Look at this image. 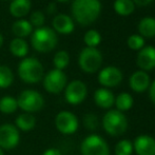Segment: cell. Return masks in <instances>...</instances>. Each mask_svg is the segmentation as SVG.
<instances>
[{"instance_id": "9a60e30c", "label": "cell", "mask_w": 155, "mask_h": 155, "mask_svg": "<svg viewBox=\"0 0 155 155\" xmlns=\"http://www.w3.org/2000/svg\"><path fill=\"white\" fill-rule=\"evenodd\" d=\"M130 88L136 93H143L148 90L151 84L150 82V76L145 71H136L133 73L129 80Z\"/></svg>"}, {"instance_id": "f35d334b", "label": "cell", "mask_w": 155, "mask_h": 155, "mask_svg": "<svg viewBox=\"0 0 155 155\" xmlns=\"http://www.w3.org/2000/svg\"><path fill=\"white\" fill-rule=\"evenodd\" d=\"M57 1H59V2H67V1H69V0H57Z\"/></svg>"}, {"instance_id": "f546056e", "label": "cell", "mask_w": 155, "mask_h": 155, "mask_svg": "<svg viewBox=\"0 0 155 155\" xmlns=\"http://www.w3.org/2000/svg\"><path fill=\"white\" fill-rule=\"evenodd\" d=\"M145 45V40L140 35H131L128 38V47L131 50L139 51Z\"/></svg>"}, {"instance_id": "8d00e7d4", "label": "cell", "mask_w": 155, "mask_h": 155, "mask_svg": "<svg viewBox=\"0 0 155 155\" xmlns=\"http://www.w3.org/2000/svg\"><path fill=\"white\" fill-rule=\"evenodd\" d=\"M2 43H3V36L0 34V47L2 45Z\"/></svg>"}, {"instance_id": "6da1fadb", "label": "cell", "mask_w": 155, "mask_h": 155, "mask_svg": "<svg viewBox=\"0 0 155 155\" xmlns=\"http://www.w3.org/2000/svg\"><path fill=\"white\" fill-rule=\"evenodd\" d=\"M101 12L99 0H74L72 3V14L80 25L93 23Z\"/></svg>"}, {"instance_id": "7c38bea8", "label": "cell", "mask_w": 155, "mask_h": 155, "mask_svg": "<svg viewBox=\"0 0 155 155\" xmlns=\"http://www.w3.org/2000/svg\"><path fill=\"white\" fill-rule=\"evenodd\" d=\"M123 80V73L116 67H107L98 74V81L106 88H113L118 86Z\"/></svg>"}, {"instance_id": "484cf974", "label": "cell", "mask_w": 155, "mask_h": 155, "mask_svg": "<svg viewBox=\"0 0 155 155\" xmlns=\"http://www.w3.org/2000/svg\"><path fill=\"white\" fill-rule=\"evenodd\" d=\"M115 106H116L117 110L124 112V111H128L132 108L133 106V98L129 93H120L116 98H115Z\"/></svg>"}, {"instance_id": "4dcf8cb0", "label": "cell", "mask_w": 155, "mask_h": 155, "mask_svg": "<svg viewBox=\"0 0 155 155\" xmlns=\"http://www.w3.org/2000/svg\"><path fill=\"white\" fill-rule=\"evenodd\" d=\"M82 123H84V126L86 127L88 130L94 131L98 128V118L96 115L92 114V113H88L84 116V119H82Z\"/></svg>"}, {"instance_id": "8992f818", "label": "cell", "mask_w": 155, "mask_h": 155, "mask_svg": "<svg viewBox=\"0 0 155 155\" xmlns=\"http://www.w3.org/2000/svg\"><path fill=\"white\" fill-rule=\"evenodd\" d=\"M102 63V55L96 48H84L79 54L78 64L86 73H95Z\"/></svg>"}, {"instance_id": "d4e9b609", "label": "cell", "mask_w": 155, "mask_h": 155, "mask_svg": "<svg viewBox=\"0 0 155 155\" xmlns=\"http://www.w3.org/2000/svg\"><path fill=\"white\" fill-rule=\"evenodd\" d=\"M14 81V74L8 65L0 64V89H8Z\"/></svg>"}, {"instance_id": "d6a6232c", "label": "cell", "mask_w": 155, "mask_h": 155, "mask_svg": "<svg viewBox=\"0 0 155 155\" xmlns=\"http://www.w3.org/2000/svg\"><path fill=\"white\" fill-rule=\"evenodd\" d=\"M42 155H62L60 150L56 149V148H50V149H47L45 152L42 153Z\"/></svg>"}, {"instance_id": "3957f363", "label": "cell", "mask_w": 155, "mask_h": 155, "mask_svg": "<svg viewBox=\"0 0 155 155\" xmlns=\"http://www.w3.org/2000/svg\"><path fill=\"white\" fill-rule=\"evenodd\" d=\"M32 47L39 53H48L55 49L57 45V35L54 30L41 27L35 30L31 38Z\"/></svg>"}, {"instance_id": "5b68a950", "label": "cell", "mask_w": 155, "mask_h": 155, "mask_svg": "<svg viewBox=\"0 0 155 155\" xmlns=\"http://www.w3.org/2000/svg\"><path fill=\"white\" fill-rule=\"evenodd\" d=\"M18 109L22 110L25 113H36L42 110L45 107V98L38 91L35 90H25L19 94L17 98Z\"/></svg>"}, {"instance_id": "836d02e7", "label": "cell", "mask_w": 155, "mask_h": 155, "mask_svg": "<svg viewBox=\"0 0 155 155\" xmlns=\"http://www.w3.org/2000/svg\"><path fill=\"white\" fill-rule=\"evenodd\" d=\"M149 96H150V99L152 100V102L155 104V80L149 87Z\"/></svg>"}, {"instance_id": "4316f807", "label": "cell", "mask_w": 155, "mask_h": 155, "mask_svg": "<svg viewBox=\"0 0 155 155\" xmlns=\"http://www.w3.org/2000/svg\"><path fill=\"white\" fill-rule=\"evenodd\" d=\"M53 63H54V65H55V69L62 71V70L65 69L70 63L69 53L65 51H58L53 58Z\"/></svg>"}, {"instance_id": "52a82bcc", "label": "cell", "mask_w": 155, "mask_h": 155, "mask_svg": "<svg viewBox=\"0 0 155 155\" xmlns=\"http://www.w3.org/2000/svg\"><path fill=\"white\" fill-rule=\"evenodd\" d=\"M80 151L82 155H110V149L107 141L96 134L89 135L82 140Z\"/></svg>"}, {"instance_id": "4fadbf2b", "label": "cell", "mask_w": 155, "mask_h": 155, "mask_svg": "<svg viewBox=\"0 0 155 155\" xmlns=\"http://www.w3.org/2000/svg\"><path fill=\"white\" fill-rule=\"evenodd\" d=\"M136 63L141 71H151L155 68V48L152 45L143 47L137 54Z\"/></svg>"}, {"instance_id": "d6986e66", "label": "cell", "mask_w": 155, "mask_h": 155, "mask_svg": "<svg viewBox=\"0 0 155 155\" xmlns=\"http://www.w3.org/2000/svg\"><path fill=\"white\" fill-rule=\"evenodd\" d=\"M31 10L30 0H12L10 5V13L16 18H22L29 14Z\"/></svg>"}, {"instance_id": "1f68e13d", "label": "cell", "mask_w": 155, "mask_h": 155, "mask_svg": "<svg viewBox=\"0 0 155 155\" xmlns=\"http://www.w3.org/2000/svg\"><path fill=\"white\" fill-rule=\"evenodd\" d=\"M45 17L42 12L35 11V12L32 13L31 18H30V23L32 25V27H36L37 29L41 28L43 25V23H45Z\"/></svg>"}, {"instance_id": "f1b7e54d", "label": "cell", "mask_w": 155, "mask_h": 155, "mask_svg": "<svg viewBox=\"0 0 155 155\" xmlns=\"http://www.w3.org/2000/svg\"><path fill=\"white\" fill-rule=\"evenodd\" d=\"M133 151V145L130 140L123 139L118 141L115 146V154L116 155H131Z\"/></svg>"}, {"instance_id": "44dd1931", "label": "cell", "mask_w": 155, "mask_h": 155, "mask_svg": "<svg viewBox=\"0 0 155 155\" xmlns=\"http://www.w3.org/2000/svg\"><path fill=\"white\" fill-rule=\"evenodd\" d=\"M12 31L14 35H16L17 38H22L23 37L29 36L33 31V27L30 23V21L25 20V19H20L14 22L12 27Z\"/></svg>"}, {"instance_id": "2e32d148", "label": "cell", "mask_w": 155, "mask_h": 155, "mask_svg": "<svg viewBox=\"0 0 155 155\" xmlns=\"http://www.w3.org/2000/svg\"><path fill=\"white\" fill-rule=\"evenodd\" d=\"M53 28L55 32L62 35H68L74 31V22L68 15L58 14L53 19Z\"/></svg>"}, {"instance_id": "30bf717a", "label": "cell", "mask_w": 155, "mask_h": 155, "mask_svg": "<svg viewBox=\"0 0 155 155\" xmlns=\"http://www.w3.org/2000/svg\"><path fill=\"white\" fill-rule=\"evenodd\" d=\"M55 127L58 132L70 135L78 130L79 121L75 114L69 111H60L55 117Z\"/></svg>"}, {"instance_id": "ac0fdd59", "label": "cell", "mask_w": 155, "mask_h": 155, "mask_svg": "<svg viewBox=\"0 0 155 155\" xmlns=\"http://www.w3.org/2000/svg\"><path fill=\"white\" fill-rule=\"evenodd\" d=\"M36 117L32 113H21L15 119V127L19 131L22 132H30L34 130L36 127Z\"/></svg>"}, {"instance_id": "5bb4252c", "label": "cell", "mask_w": 155, "mask_h": 155, "mask_svg": "<svg viewBox=\"0 0 155 155\" xmlns=\"http://www.w3.org/2000/svg\"><path fill=\"white\" fill-rule=\"evenodd\" d=\"M133 149L137 155H155V139L149 135L137 136Z\"/></svg>"}, {"instance_id": "9c48e42d", "label": "cell", "mask_w": 155, "mask_h": 155, "mask_svg": "<svg viewBox=\"0 0 155 155\" xmlns=\"http://www.w3.org/2000/svg\"><path fill=\"white\" fill-rule=\"evenodd\" d=\"M20 131L12 124H0V148L2 150H13L19 145Z\"/></svg>"}, {"instance_id": "277c9868", "label": "cell", "mask_w": 155, "mask_h": 155, "mask_svg": "<svg viewBox=\"0 0 155 155\" xmlns=\"http://www.w3.org/2000/svg\"><path fill=\"white\" fill-rule=\"evenodd\" d=\"M102 127L109 135L120 136L127 131L128 120L123 112L118 110H111L104 114L102 118Z\"/></svg>"}, {"instance_id": "603a6c76", "label": "cell", "mask_w": 155, "mask_h": 155, "mask_svg": "<svg viewBox=\"0 0 155 155\" xmlns=\"http://www.w3.org/2000/svg\"><path fill=\"white\" fill-rule=\"evenodd\" d=\"M18 109L17 104V98L13 96H3L0 99V112L2 114H13Z\"/></svg>"}, {"instance_id": "d590c367", "label": "cell", "mask_w": 155, "mask_h": 155, "mask_svg": "<svg viewBox=\"0 0 155 155\" xmlns=\"http://www.w3.org/2000/svg\"><path fill=\"white\" fill-rule=\"evenodd\" d=\"M47 12L49 14H54L56 12V4L55 3H50L47 8Z\"/></svg>"}, {"instance_id": "8fae6325", "label": "cell", "mask_w": 155, "mask_h": 155, "mask_svg": "<svg viewBox=\"0 0 155 155\" xmlns=\"http://www.w3.org/2000/svg\"><path fill=\"white\" fill-rule=\"evenodd\" d=\"M88 89L84 82L81 80H73L67 84L64 89V98L68 104L72 106H77L81 104L87 97Z\"/></svg>"}, {"instance_id": "83f0119b", "label": "cell", "mask_w": 155, "mask_h": 155, "mask_svg": "<svg viewBox=\"0 0 155 155\" xmlns=\"http://www.w3.org/2000/svg\"><path fill=\"white\" fill-rule=\"evenodd\" d=\"M84 40L88 48H96L101 41V36L96 30H90L84 34Z\"/></svg>"}, {"instance_id": "e575fe53", "label": "cell", "mask_w": 155, "mask_h": 155, "mask_svg": "<svg viewBox=\"0 0 155 155\" xmlns=\"http://www.w3.org/2000/svg\"><path fill=\"white\" fill-rule=\"evenodd\" d=\"M132 1H133V3L136 4V5H138V6H146V5H148V4L151 3L153 0H132Z\"/></svg>"}, {"instance_id": "ffe728a7", "label": "cell", "mask_w": 155, "mask_h": 155, "mask_svg": "<svg viewBox=\"0 0 155 155\" xmlns=\"http://www.w3.org/2000/svg\"><path fill=\"white\" fill-rule=\"evenodd\" d=\"M138 32L140 36L152 38L155 36V19L152 17H145L138 23Z\"/></svg>"}, {"instance_id": "74e56055", "label": "cell", "mask_w": 155, "mask_h": 155, "mask_svg": "<svg viewBox=\"0 0 155 155\" xmlns=\"http://www.w3.org/2000/svg\"><path fill=\"white\" fill-rule=\"evenodd\" d=\"M0 155H4V151L0 148Z\"/></svg>"}, {"instance_id": "7a4b0ae2", "label": "cell", "mask_w": 155, "mask_h": 155, "mask_svg": "<svg viewBox=\"0 0 155 155\" xmlns=\"http://www.w3.org/2000/svg\"><path fill=\"white\" fill-rule=\"evenodd\" d=\"M18 76L25 84H37L42 80L45 75V69L42 63L34 57L25 58L18 65Z\"/></svg>"}, {"instance_id": "e0dca14e", "label": "cell", "mask_w": 155, "mask_h": 155, "mask_svg": "<svg viewBox=\"0 0 155 155\" xmlns=\"http://www.w3.org/2000/svg\"><path fill=\"white\" fill-rule=\"evenodd\" d=\"M94 101L100 108L109 109L114 104L115 97L110 90L106 88H101L96 90L94 93Z\"/></svg>"}, {"instance_id": "cb8c5ba5", "label": "cell", "mask_w": 155, "mask_h": 155, "mask_svg": "<svg viewBox=\"0 0 155 155\" xmlns=\"http://www.w3.org/2000/svg\"><path fill=\"white\" fill-rule=\"evenodd\" d=\"M135 4L132 0H115L114 10L120 16H129L134 12Z\"/></svg>"}, {"instance_id": "ba28073f", "label": "cell", "mask_w": 155, "mask_h": 155, "mask_svg": "<svg viewBox=\"0 0 155 155\" xmlns=\"http://www.w3.org/2000/svg\"><path fill=\"white\" fill-rule=\"evenodd\" d=\"M43 88L48 93L59 94L67 87V75L63 71L54 69L43 76Z\"/></svg>"}, {"instance_id": "7402d4cb", "label": "cell", "mask_w": 155, "mask_h": 155, "mask_svg": "<svg viewBox=\"0 0 155 155\" xmlns=\"http://www.w3.org/2000/svg\"><path fill=\"white\" fill-rule=\"evenodd\" d=\"M10 51L16 57H25L29 52V45L22 38H15L10 43Z\"/></svg>"}]
</instances>
